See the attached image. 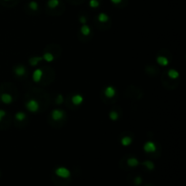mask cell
<instances>
[{
	"label": "cell",
	"instance_id": "cell-22",
	"mask_svg": "<svg viewBox=\"0 0 186 186\" xmlns=\"http://www.w3.org/2000/svg\"><path fill=\"white\" fill-rule=\"evenodd\" d=\"M28 7L31 9V10H33V11H36L37 9H38V3H37L36 1H30L29 4H28Z\"/></svg>",
	"mask_w": 186,
	"mask_h": 186
},
{
	"label": "cell",
	"instance_id": "cell-9",
	"mask_svg": "<svg viewBox=\"0 0 186 186\" xmlns=\"http://www.w3.org/2000/svg\"><path fill=\"white\" fill-rule=\"evenodd\" d=\"M14 73L17 76H23L26 74V68H25L24 65H16L14 69Z\"/></svg>",
	"mask_w": 186,
	"mask_h": 186
},
{
	"label": "cell",
	"instance_id": "cell-24",
	"mask_svg": "<svg viewBox=\"0 0 186 186\" xmlns=\"http://www.w3.org/2000/svg\"><path fill=\"white\" fill-rule=\"evenodd\" d=\"M63 102H64V96L62 95H58L57 99H55V103L57 104H63Z\"/></svg>",
	"mask_w": 186,
	"mask_h": 186
},
{
	"label": "cell",
	"instance_id": "cell-11",
	"mask_svg": "<svg viewBox=\"0 0 186 186\" xmlns=\"http://www.w3.org/2000/svg\"><path fill=\"white\" fill-rule=\"evenodd\" d=\"M133 142V138L131 136H123V137L121 139V144L123 146H129L131 145Z\"/></svg>",
	"mask_w": 186,
	"mask_h": 186
},
{
	"label": "cell",
	"instance_id": "cell-21",
	"mask_svg": "<svg viewBox=\"0 0 186 186\" xmlns=\"http://www.w3.org/2000/svg\"><path fill=\"white\" fill-rule=\"evenodd\" d=\"M109 117H110V119L112 121H116V120H118V118H119V114H118V113H117L116 111L112 110L109 113Z\"/></svg>",
	"mask_w": 186,
	"mask_h": 186
},
{
	"label": "cell",
	"instance_id": "cell-8",
	"mask_svg": "<svg viewBox=\"0 0 186 186\" xmlns=\"http://www.w3.org/2000/svg\"><path fill=\"white\" fill-rule=\"evenodd\" d=\"M71 102L74 105H80L83 102H84V97L81 95H79V94H76V95H74L72 96L71 98Z\"/></svg>",
	"mask_w": 186,
	"mask_h": 186
},
{
	"label": "cell",
	"instance_id": "cell-20",
	"mask_svg": "<svg viewBox=\"0 0 186 186\" xmlns=\"http://www.w3.org/2000/svg\"><path fill=\"white\" fill-rule=\"evenodd\" d=\"M142 165H144L149 171H153L154 169V164L152 162V161L147 160V161H145V162L142 163Z\"/></svg>",
	"mask_w": 186,
	"mask_h": 186
},
{
	"label": "cell",
	"instance_id": "cell-13",
	"mask_svg": "<svg viewBox=\"0 0 186 186\" xmlns=\"http://www.w3.org/2000/svg\"><path fill=\"white\" fill-rule=\"evenodd\" d=\"M42 60H43L42 57H32L29 59V64L32 66H36L39 64V62Z\"/></svg>",
	"mask_w": 186,
	"mask_h": 186
},
{
	"label": "cell",
	"instance_id": "cell-25",
	"mask_svg": "<svg viewBox=\"0 0 186 186\" xmlns=\"http://www.w3.org/2000/svg\"><path fill=\"white\" fill-rule=\"evenodd\" d=\"M142 183V179L141 176H137V177L134 178V183L136 185H140Z\"/></svg>",
	"mask_w": 186,
	"mask_h": 186
},
{
	"label": "cell",
	"instance_id": "cell-17",
	"mask_svg": "<svg viewBox=\"0 0 186 186\" xmlns=\"http://www.w3.org/2000/svg\"><path fill=\"white\" fill-rule=\"evenodd\" d=\"M80 32H81L82 35H85V36H87V35H89L90 33H91V29H90L89 26H87L86 24H84V25H83V26H82L81 29H80Z\"/></svg>",
	"mask_w": 186,
	"mask_h": 186
},
{
	"label": "cell",
	"instance_id": "cell-5",
	"mask_svg": "<svg viewBox=\"0 0 186 186\" xmlns=\"http://www.w3.org/2000/svg\"><path fill=\"white\" fill-rule=\"evenodd\" d=\"M43 74H44V72L41 69V68H37L35 69L33 74H32V79L35 83H39L41 81V79L43 77Z\"/></svg>",
	"mask_w": 186,
	"mask_h": 186
},
{
	"label": "cell",
	"instance_id": "cell-12",
	"mask_svg": "<svg viewBox=\"0 0 186 186\" xmlns=\"http://www.w3.org/2000/svg\"><path fill=\"white\" fill-rule=\"evenodd\" d=\"M127 164L128 166L130 167H136V166H138L140 164V162H139V160L137 158H135V157H130L128 160H127Z\"/></svg>",
	"mask_w": 186,
	"mask_h": 186
},
{
	"label": "cell",
	"instance_id": "cell-3",
	"mask_svg": "<svg viewBox=\"0 0 186 186\" xmlns=\"http://www.w3.org/2000/svg\"><path fill=\"white\" fill-rule=\"evenodd\" d=\"M144 151L145 153H154L156 151V144L155 142L153 141H147L145 144H144Z\"/></svg>",
	"mask_w": 186,
	"mask_h": 186
},
{
	"label": "cell",
	"instance_id": "cell-2",
	"mask_svg": "<svg viewBox=\"0 0 186 186\" xmlns=\"http://www.w3.org/2000/svg\"><path fill=\"white\" fill-rule=\"evenodd\" d=\"M55 174H57L58 177L64 178V179L69 178L70 175H71L70 171L68 170L67 168H65V167H63V166H60V167H58V168L55 169Z\"/></svg>",
	"mask_w": 186,
	"mask_h": 186
},
{
	"label": "cell",
	"instance_id": "cell-23",
	"mask_svg": "<svg viewBox=\"0 0 186 186\" xmlns=\"http://www.w3.org/2000/svg\"><path fill=\"white\" fill-rule=\"evenodd\" d=\"M100 5V2L98 0H90L89 1V7L91 8H97Z\"/></svg>",
	"mask_w": 186,
	"mask_h": 186
},
{
	"label": "cell",
	"instance_id": "cell-4",
	"mask_svg": "<svg viewBox=\"0 0 186 186\" xmlns=\"http://www.w3.org/2000/svg\"><path fill=\"white\" fill-rule=\"evenodd\" d=\"M65 116V112L60 109H54L51 112V117L54 121H60Z\"/></svg>",
	"mask_w": 186,
	"mask_h": 186
},
{
	"label": "cell",
	"instance_id": "cell-28",
	"mask_svg": "<svg viewBox=\"0 0 186 186\" xmlns=\"http://www.w3.org/2000/svg\"><path fill=\"white\" fill-rule=\"evenodd\" d=\"M111 2L115 4V5H117V4H120L122 2V0H111Z\"/></svg>",
	"mask_w": 186,
	"mask_h": 186
},
{
	"label": "cell",
	"instance_id": "cell-29",
	"mask_svg": "<svg viewBox=\"0 0 186 186\" xmlns=\"http://www.w3.org/2000/svg\"><path fill=\"white\" fill-rule=\"evenodd\" d=\"M5 1H10V0H5Z\"/></svg>",
	"mask_w": 186,
	"mask_h": 186
},
{
	"label": "cell",
	"instance_id": "cell-1",
	"mask_svg": "<svg viewBox=\"0 0 186 186\" xmlns=\"http://www.w3.org/2000/svg\"><path fill=\"white\" fill-rule=\"evenodd\" d=\"M26 107L30 113H36L40 108V104L39 102L35 99H30L26 104Z\"/></svg>",
	"mask_w": 186,
	"mask_h": 186
},
{
	"label": "cell",
	"instance_id": "cell-7",
	"mask_svg": "<svg viewBox=\"0 0 186 186\" xmlns=\"http://www.w3.org/2000/svg\"><path fill=\"white\" fill-rule=\"evenodd\" d=\"M104 95L107 98H113L116 95V89L114 87V86L109 85L104 89Z\"/></svg>",
	"mask_w": 186,
	"mask_h": 186
},
{
	"label": "cell",
	"instance_id": "cell-27",
	"mask_svg": "<svg viewBox=\"0 0 186 186\" xmlns=\"http://www.w3.org/2000/svg\"><path fill=\"white\" fill-rule=\"evenodd\" d=\"M5 114H7V113H5V110H2V109H0V122L2 121V119L5 116Z\"/></svg>",
	"mask_w": 186,
	"mask_h": 186
},
{
	"label": "cell",
	"instance_id": "cell-16",
	"mask_svg": "<svg viewBox=\"0 0 186 186\" xmlns=\"http://www.w3.org/2000/svg\"><path fill=\"white\" fill-rule=\"evenodd\" d=\"M97 19L100 23H106L109 21V16L105 13H100L97 16Z\"/></svg>",
	"mask_w": 186,
	"mask_h": 186
},
{
	"label": "cell",
	"instance_id": "cell-6",
	"mask_svg": "<svg viewBox=\"0 0 186 186\" xmlns=\"http://www.w3.org/2000/svg\"><path fill=\"white\" fill-rule=\"evenodd\" d=\"M0 100H1V102L5 104H10L13 102V97H12V95L10 94L4 93V94H2L1 96H0Z\"/></svg>",
	"mask_w": 186,
	"mask_h": 186
},
{
	"label": "cell",
	"instance_id": "cell-15",
	"mask_svg": "<svg viewBox=\"0 0 186 186\" xmlns=\"http://www.w3.org/2000/svg\"><path fill=\"white\" fill-rule=\"evenodd\" d=\"M60 5V0H48L47 1V7L51 9L57 8Z\"/></svg>",
	"mask_w": 186,
	"mask_h": 186
},
{
	"label": "cell",
	"instance_id": "cell-18",
	"mask_svg": "<svg viewBox=\"0 0 186 186\" xmlns=\"http://www.w3.org/2000/svg\"><path fill=\"white\" fill-rule=\"evenodd\" d=\"M167 74H168V76L172 79H177L180 76L179 72L176 69H170L168 71V73H167Z\"/></svg>",
	"mask_w": 186,
	"mask_h": 186
},
{
	"label": "cell",
	"instance_id": "cell-10",
	"mask_svg": "<svg viewBox=\"0 0 186 186\" xmlns=\"http://www.w3.org/2000/svg\"><path fill=\"white\" fill-rule=\"evenodd\" d=\"M156 61H157V63L162 66H167L169 65V59L166 57H163V55H159V57H157Z\"/></svg>",
	"mask_w": 186,
	"mask_h": 186
},
{
	"label": "cell",
	"instance_id": "cell-14",
	"mask_svg": "<svg viewBox=\"0 0 186 186\" xmlns=\"http://www.w3.org/2000/svg\"><path fill=\"white\" fill-rule=\"evenodd\" d=\"M43 60H45L46 62H48V63H50V62H53L54 59H55V57L54 55L50 52H46L44 55H43L42 57Z\"/></svg>",
	"mask_w": 186,
	"mask_h": 186
},
{
	"label": "cell",
	"instance_id": "cell-19",
	"mask_svg": "<svg viewBox=\"0 0 186 186\" xmlns=\"http://www.w3.org/2000/svg\"><path fill=\"white\" fill-rule=\"evenodd\" d=\"M15 118H16V120L21 122V121H24L27 118V114H25L24 112H17L15 115Z\"/></svg>",
	"mask_w": 186,
	"mask_h": 186
},
{
	"label": "cell",
	"instance_id": "cell-26",
	"mask_svg": "<svg viewBox=\"0 0 186 186\" xmlns=\"http://www.w3.org/2000/svg\"><path fill=\"white\" fill-rule=\"evenodd\" d=\"M79 21H80V23H81V24L84 25V24H86V22H87V18H86L84 16H80Z\"/></svg>",
	"mask_w": 186,
	"mask_h": 186
}]
</instances>
